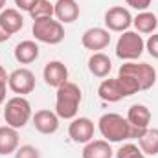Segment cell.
<instances>
[{
    "label": "cell",
    "mask_w": 158,
    "mask_h": 158,
    "mask_svg": "<svg viewBox=\"0 0 158 158\" xmlns=\"http://www.w3.org/2000/svg\"><path fill=\"white\" fill-rule=\"evenodd\" d=\"M7 88L17 96H26L35 90V74L30 68H17L9 74Z\"/></svg>",
    "instance_id": "obj_7"
},
{
    "label": "cell",
    "mask_w": 158,
    "mask_h": 158,
    "mask_svg": "<svg viewBox=\"0 0 158 158\" xmlns=\"http://www.w3.org/2000/svg\"><path fill=\"white\" fill-rule=\"evenodd\" d=\"M81 99H83L81 88H79L76 83L66 81L63 86L57 88V96H55V114L61 119L77 118Z\"/></svg>",
    "instance_id": "obj_2"
},
{
    "label": "cell",
    "mask_w": 158,
    "mask_h": 158,
    "mask_svg": "<svg viewBox=\"0 0 158 158\" xmlns=\"http://www.w3.org/2000/svg\"><path fill=\"white\" fill-rule=\"evenodd\" d=\"M118 74H125L136 79L140 85V90H149L156 83V70L149 63H136V61H127L119 66Z\"/></svg>",
    "instance_id": "obj_6"
},
{
    "label": "cell",
    "mask_w": 158,
    "mask_h": 158,
    "mask_svg": "<svg viewBox=\"0 0 158 158\" xmlns=\"http://www.w3.org/2000/svg\"><path fill=\"white\" fill-rule=\"evenodd\" d=\"M42 79L48 86L59 88L68 81V68L63 61H50L42 70Z\"/></svg>",
    "instance_id": "obj_11"
},
{
    "label": "cell",
    "mask_w": 158,
    "mask_h": 158,
    "mask_svg": "<svg viewBox=\"0 0 158 158\" xmlns=\"http://www.w3.org/2000/svg\"><path fill=\"white\" fill-rule=\"evenodd\" d=\"M15 158H40V153L33 145H20L15 151Z\"/></svg>",
    "instance_id": "obj_25"
},
{
    "label": "cell",
    "mask_w": 158,
    "mask_h": 158,
    "mask_svg": "<svg viewBox=\"0 0 158 158\" xmlns=\"http://www.w3.org/2000/svg\"><path fill=\"white\" fill-rule=\"evenodd\" d=\"M127 121L131 123L132 129L136 131H147L149 129V123H151V110L145 107V105H131L129 107V112H127Z\"/></svg>",
    "instance_id": "obj_15"
},
{
    "label": "cell",
    "mask_w": 158,
    "mask_h": 158,
    "mask_svg": "<svg viewBox=\"0 0 158 158\" xmlns=\"http://www.w3.org/2000/svg\"><path fill=\"white\" fill-rule=\"evenodd\" d=\"M138 147L145 156H156L158 155V129L149 127L140 138H138Z\"/></svg>",
    "instance_id": "obj_22"
},
{
    "label": "cell",
    "mask_w": 158,
    "mask_h": 158,
    "mask_svg": "<svg viewBox=\"0 0 158 158\" xmlns=\"http://www.w3.org/2000/svg\"><path fill=\"white\" fill-rule=\"evenodd\" d=\"M33 118L31 112V103L24 98V96H13L6 101L4 107V119L6 125L13 127V129H22L28 125V121Z\"/></svg>",
    "instance_id": "obj_3"
},
{
    "label": "cell",
    "mask_w": 158,
    "mask_h": 158,
    "mask_svg": "<svg viewBox=\"0 0 158 158\" xmlns=\"http://www.w3.org/2000/svg\"><path fill=\"white\" fill-rule=\"evenodd\" d=\"M9 37H11V35H9V33L2 28V24H0V44H2V42H6V40H9Z\"/></svg>",
    "instance_id": "obj_31"
},
{
    "label": "cell",
    "mask_w": 158,
    "mask_h": 158,
    "mask_svg": "<svg viewBox=\"0 0 158 158\" xmlns=\"http://www.w3.org/2000/svg\"><path fill=\"white\" fill-rule=\"evenodd\" d=\"M98 129L103 136V140H107L109 143H119V142H127L131 138H140L143 132L136 131L131 127V123L127 121V118H123L121 114L116 112H107L98 119Z\"/></svg>",
    "instance_id": "obj_1"
},
{
    "label": "cell",
    "mask_w": 158,
    "mask_h": 158,
    "mask_svg": "<svg viewBox=\"0 0 158 158\" xmlns=\"http://www.w3.org/2000/svg\"><path fill=\"white\" fill-rule=\"evenodd\" d=\"M59 116L53 112V110H48V109H40L33 114V127L39 131L40 134H55L59 131Z\"/></svg>",
    "instance_id": "obj_12"
},
{
    "label": "cell",
    "mask_w": 158,
    "mask_h": 158,
    "mask_svg": "<svg viewBox=\"0 0 158 158\" xmlns=\"http://www.w3.org/2000/svg\"><path fill=\"white\" fill-rule=\"evenodd\" d=\"M112 70V61L109 55H105L103 52H96L88 57V72L96 77H109Z\"/></svg>",
    "instance_id": "obj_16"
},
{
    "label": "cell",
    "mask_w": 158,
    "mask_h": 158,
    "mask_svg": "<svg viewBox=\"0 0 158 158\" xmlns=\"http://www.w3.org/2000/svg\"><path fill=\"white\" fill-rule=\"evenodd\" d=\"M0 81H2V83H7V81H9V74L6 72V68H4L2 64H0Z\"/></svg>",
    "instance_id": "obj_30"
},
{
    "label": "cell",
    "mask_w": 158,
    "mask_h": 158,
    "mask_svg": "<svg viewBox=\"0 0 158 158\" xmlns=\"http://www.w3.org/2000/svg\"><path fill=\"white\" fill-rule=\"evenodd\" d=\"M112 147L107 140H90L83 147V158H112Z\"/></svg>",
    "instance_id": "obj_20"
},
{
    "label": "cell",
    "mask_w": 158,
    "mask_h": 158,
    "mask_svg": "<svg viewBox=\"0 0 158 158\" xmlns=\"http://www.w3.org/2000/svg\"><path fill=\"white\" fill-rule=\"evenodd\" d=\"M13 55H15L17 63H20V64H31L39 57V44L35 40H22V42H19L15 46Z\"/></svg>",
    "instance_id": "obj_19"
},
{
    "label": "cell",
    "mask_w": 158,
    "mask_h": 158,
    "mask_svg": "<svg viewBox=\"0 0 158 158\" xmlns=\"http://www.w3.org/2000/svg\"><path fill=\"white\" fill-rule=\"evenodd\" d=\"M98 94L107 103H118L123 98H127V94H125V90H123V86H121L118 77L103 79L101 85H99V88H98Z\"/></svg>",
    "instance_id": "obj_13"
},
{
    "label": "cell",
    "mask_w": 158,
    "mask_h": 158,
    "mask_svg": "<svg viewBox=\"0 0 158 158\" xmlns=\"http://www.w3.org/2000/svg\"><path fill=\"white\" fill-rule=\"evenodd\" d=\"M30 17H31L33 20L53 17V2H52V0H37L35 6L30 9Z\"/></svg>",
    "instance_id": "obj_23"
},
{
    "label": "cell",
    "mask_w": 158,
    "mask_h": 158,
    "mask_svg": "<svg viewBox=\"0 0 158 158\" xmlns=\"http://www.w3.org/2000/svg\"><path fill=\"white\" fill-rule=\"evenodd\" d=\"M0 24L2 28L9 33V35H15L22 30L24 26V19L20 15V11L17 7H6L2 13H0Z\"/></svg>",
    "instance_id": "obj_18"
},
{
    "label": "cell",
    "mask_w": 158,
    "mask_h": 158,
    "mask_svg": "<svg viewBox=\"0 0 158 158\" xmlns=\"http://www.w3.org/2000/svg\"><path fill=\"white\" fill-rule=\"evenodd\" d=\"M6 90H7V83H2L0 81V105L6 101Z\"/></svg>",
    "instance_id": "obj_29"
},
{
    "label": "cell",
    "mask_w": 158,
    "mask_h": 158,
    "mask_svg": "<svg viewBox=\"0 0 158 158\" xmlns=\"http://www.w3.org/2000/svg\"><path fill=\"white\" fill-rule=\"evenodd\" d=\"M105 26L109 31H118L123 33L127 31L131 26H132V15L127 7L123 6H114V7H109L105 11V19H103Z\"/></svg>",
    "instance_id": "obj_8"
},
{
    "label": "cell",
    "mask_w": 158,
    "mask_h": 158,
    "mask_svg": "<svg viewBox=\"0 0 158 158\" xmlns=\"http://www.w3.org/2000/svg\"><path fill=\"white\" fill-rule=\"evenodd\" d=\"M31 33H33L35 40L53 46V44L63 42V39H64V24H61L53 17L39 19V20H33Z\"/></svg>",
    "instance_id": "obj_4"
},
{
    "label": "cell",
    "mask_w": 158,
    "mask_h": 158,
    "mask_svg": "<svg viewBox=\"0 0 158 158\" xmlns=\"http://www.w3.org/2000/svg\"><path fill=\"white\" fill-rule=\"evenodd\" d=\"M52 2H53V0H52ZM55 2H57V0H55Z\"/></svg>",
    "instance_id": "obj_33"
},
{
    "label": "cell",
    "mask_w": 158,
    "mask_h": 158,
    "mask_svg": "<svg viewBox=\"0 0 158 158\" xmlns=\"http://www.w3.org/2000/svg\"><path fill=\"white\" fill-rule=\"evenodd\" d=\"M6 9V0H0V13Z\"/></svg>",
    "instance_id": "obj_32"
},
{
    "label": "cell",
    "mask_w": 158,
    "mask_h": 158,
    "mask_svg": "<svg viewBox=\"0 0 158 158\" xmlns=\"http://www.w3.org/2000/svg\"><path fill=\"white\" fill-rule=\"evenodd\" d=\"M116 158H145V155L140 151L138 145H134V143H123L116 151Z\"/></svg>",
    "instance_id": "obj_24"
},
{
    "label": "cell",
    "mask_w": 158,
    "mask_h": 158,
    "mask_svg": "<svg viewBox=\"0 0 158 158\" xmlns=\"http://www.w3.org/2000/svg\"><path fill=\"white\" fill-rule=\"evenodd\" d=\"M132 26L136 28L138 33H155V30L158 28V19L151 11H140L136 17H132Z\"/></svg>",
    "instance_id": "obj_21"
},
{
    "label": "cell",
    "mask_w": 158,
    "mask_h": 158,
    "mask_svg": "<svg viewBox=\"0 0 158 158\" xmlns=\"http://www.w3.org/2000/svg\"><path fill=\"white\" fill-rule=\"evenodd\" d=\"M94 121L90 118H74L68 125V136L74 143H88L94 140Z\"/></svg>",
    "instance_id": "obj_10"
},
{
    "label": "cell",
    "mask_w": 158,
    "mask_h": 158,
    "mask_svg": "<svg viewBox=\"0 0 158 158\" xmlns=\"http://www.w3.org/2000/svg\"><path fill=\"white\" fill-rule=\"evenodd\" d=\"M35 2H37V0H15V6H17L19 11H26V13H30V9L35 6Z\"/></svg>",
    "instance_id": "obj_28"
},
{
    "label": "cell",
    "mask_w": 158,
    "mask_h": 158,
    "mask_svg": "<svg viewBox=\"0 0 158 158\" xmlns=\"http://www.w3.org/2000/svg\"><path fill=\"white\" fill-rule=\"evenodd\" d=\"M19 131L6 125L0 127V156H7V155H15V151L19 149Z\"/></svg>",
    "instance_id": "obj_17"
},
{
    "label": "cell",
    "mask_w": 158,
    "mask_h": 158,
    "mask_svg": "<svg viewBox=\"0 0 158 158\" xmlns=\"http://www.w3.org/2000/svg\"><path fill=\"white\" fill-rule=\"evenodd\" d=\"M53 17L61 24H72L79 19V4L76 0H57L53 4Z\"/></svg>",
    "instance_id": "obj_14"
},
{
    "label": "cell",
    "mask_w": 158,
    "mask_h": 158,
    "mask_svg": "<svg viewBox=\"0 0 158 158\" xmlns=\"http://www.w3.org/2000/svg\"><path fill=\"white\" fill-rule=\"evenodd\" d=\"M145 50L153 59H158V33L149 35V39L145 40Z\"/></svg>",
    "instance_id": "obj_26"
},
{
    "label": "cell",
    "mask_w": 158,
    "mask_h": 158,
    "mask_svg": "<svg viewBox=\"0 0 158 158\" xmlns=\"http://www.w3.org/2000/svg\"><path fill=\"white\" fill-rule=\"evenodd\" d=\"M125 4L140 13V11H147V7L151 6V0H125Z\"/></svg>",
    "instance_id": "obj_27"
},
{
    "label": "cell",
    "mask_w": 158,
    "mask_h": 158,
    "mask_svg": "<svg viewBox=\"0 0 158 158\" xmlns=\"http://www.w3.org/2000/svg\"><path fill=\"white\" fill-rule=\"evenodd\" d=\"M81 44L83 48L90 52H101L110 44V31L107 28H88L81 35Z\"/></svg>",
    "instance_id": "obj_9"
},
{
    "label": "cell",
    "mask_w": 158,
    "mask_h": 158,
    "mask_svg": "<svg viewBox=\"0 0 158 158\" xmlns=\"http://www.w3.org/2000/svg\"><path fill=\"white\" fill-rule=\"evenodd\" d=\"M145 52V40L142 39V35L138 31H123L119 35L116 42V55L121 61H136L140 59V55Z\"/></svg>",
    "instance_id": "obj_5"
}]
</instances>
